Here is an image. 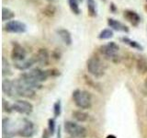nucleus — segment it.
<instances>
[{
	"label": "nucleus",
	"instance_id": "c756f323",
	"mask_svg": "<svg viewBox=\"0 0 147 138\" xmlns=\"http://www.w3.org/2000/svg\"><path fill=\"white\" fill-rule=\"evenodd\" d=\"M55 11H56V8H55L53 6H48L44 9V15L48 16V17H52L54 15Z\"/></svg>",
	"mask_w": 147,
	"mask_h": 138
},
{
	"label": "nucleus",
	"instance_id": "412c9836",
	"mask_svg": "<svg viewBox=\"0 0 147 138\" xmlns=\"http://www.w3.org/2000/svg\"><path fill=\"white\" fill-rule=\"evenodd\" d=\"M136 70L139 74L147 73V57L145 56H139L136 61Z\"/></svg>",
	"mask_w": 147,
	"mask_h": 138
},
{
	"label": "nucleus",
	"instance_id": "ddd939ff",
	"mask_svg": "<svg viewBox=\"0 0 147 138\" xmlns=\"http://www.w3.org/2000/svg\"><path fill=\"white\" fill-rule=\"evenodd\" d=\"M34 55L36 57L37 64H39L40 66H47L50 64L51 56L47 49L40 48L37 51V53Z\"/></svg>",
	"mask_w": 147,
	"mask_h": 138
},
{
	"label": "nucleus",
	"instance_id": "423d86ee",
	"mask_svg": "<svg viewBox=\"0 0 147 138\" xmlns=\"http://www.w3.org/2000/svg\"><path fill=\"white\" fill-rule=\"evenodd\" d=\"M14 81H15L18 97H20V98H24V99H30L34 98L36 95L35 89H31L30 87L26 85L21 79H20V78L14 79Z\"/></svg>",
	"mask_w": 147,
	"mask_h": 138
},
{
	"label": "nucleus",
	"instance_id": "aec40b11",
	"mask_svg": "<svg viewBox=\"0 0 147 138\" xmlns=\"http://www.w3.org/2000/svg\"><path fill=\"white\" fill-rule=\"evenodd\" d=\"M119 40H121V43H123L124 44H126L128 46H130L131 48H133V49L138 50V51L144 50V46H142L140 43H138V41L135 40H132L131 38H129V37H127V36H123Z\"/></svg>",
	"mask_w": 147,
	"mask_h": 138
},
{
	"label": "nucleus",
	"instance_id": "39448f33",
	"mask_svg": "<svg viewBox=\"0 0 147 138\" xmlns=\"http://www.w3.org/2000/svg\"><path fill=\"white\" fill-rule=\"evenodd\" d=\"M119 47L115 41H109L107 44L101 45L99 47V52L101 54H103L106 58L114 63H118L119 61Z\"/></svg>",
	"mask_w": 147,
	"mask_h": 138
},
{
	"label": "nucleus",
	"instance_id": "5701e85b",
	"mask_svg": "<svg viewBox=\"0 0 147 138\" xmlns=\"http://www.w3.org/2000/svg\"><path fill=\"white\" fill-rule=\"evenodd\" d=\"M15 18V13L8 7H3L2 8V20L3 21H10L13 20Z\"/></svg>",
	"mask_w": 147,
	"mask_h": 138
},
{
	"label": "nucleus",
	"instance_id": "f3484780",
	"mask_svg": "<svg viewBox=\"0 0 147 138\" xmlns=\"http://www.w3.org/2000/svg\"><path fill=\"white\" fill-rule=\"evenodd\" d=\"M108 25L109 28H111V30L116 31H121V32H124V33H128L130 31L129 28L125 24H123L122 22L112 18H108Z\"/></svg>",
	"mask_w": 147,
	"mask_h": 138
},
{
	"label": "nucleus",
	"instance_id": "f03ea898",
	"mask_svg": "<svg viewBox=\"0 0 147 138\" xmlns=\"http://www.w3.org/2000/svg\"><path fill=\"white\" fill-rule=\"evenodd\" d=\"M106 64L98 56H91L86 61V69L95 78H101L106 73Z\"/></svg>",
	"mask_w": 147,
	"mask_h": 138
},
{
	"label": "nucleus",
	"instance_id": "a19ab883",
	"mask_svg": "<svg viewBox=\"0 0 147 138\" xmlns=\"http://www.w3.org/2000/svg\"><path fill=\"white\" fill-rule=\"evenodd\" d=\"M146 8H147V7H146Z\"/></svg>",
	"mask_w": 147,
	"mask_h": 138
},
{
	"label": "nucleus",
	"instance_id": "ea45409f",
	"mask_svg": "<svg viewBox=\"0 0 147 138\" xmlns=\"http://www.w3.org/2000/svg\"><path fill=\"white\" fill-rule=\"evenodd\" d=\"M79 1H83V0H79Z\"/></svg>",
	"mask_w": 147,
	"mask_h": 138
},
{
	"label": "nucleus",
	"instance_id": "6ab92c4d",
	"mask_svg": "<svg viewBox=\"0 0 147 138\" xmlns=\"http://www.w3.org/2000/svg\"><path fill=\"white\" fill-rule=\"evenodd\" d=\"M72 117L77 122H86L89 120V114L84 112L83 110H73Z\"/></svg>",
	"mask_w": 147,
	"mask_h": 138
},
{
	"label": "nucleus",
	"instance_id": "cd10ccee",
	"mask_svg": "<svg viewBox=\"0 0 147 138\" xmlns=\"http://www.w3.org/2000/svg\"><path fill=\"white\" fill-rule=\"evenodd\" d=\"M62 113V102L61 100L55 101L53 104V116L54 118H58Z\"/></svg>",
	"mask_w": 147,
	"mask_h": 138
},
{
	"label": "nucleus",
	"instance_id": "6e6552de",
	"mask_svg": "<svg viewBox=\"0 0 147 138\" xmlns=\"http://www.w3.org/2000/svg\"><path fill=\"white\" fill-rule=\"evenodd\" d=\"M13 110L21 115H30L33 112V105L29 100L18 99L12 103Z\"/></svg>",
	"mask_w": 147,
	"mask_h": 138
},
{
	"label": "nucleus",
	"instance_id": "9b49d317",
	"mask_svg": "<svg viewBox=\"0 0 147 138\" xmlns=\"http://www.w3.org/2000/svg\"><path fill=\"white\" fill-rule=\"evenodd\" d=\"M2 91L5 95L8 97V98H11V99L18 98L17 94V90H16L15 81L9 79L8 77L5 78L2 82Z\"/></svg>",
	"mask_w": 147,
	"mask_h": 138
},
{
	"label": "nucleus",
	"instance_id": "72a5a7b5",
	"mask_svg": "<svg viewBox=\"0 0 147 138\" xmlns=\"http://www.w3.org/2000/svg\"><path fill=\"white\" fill-rule=\"evenodd\" d=\"M142 92H144V96H147V76L144 79V87H142Z\"/></svg>",
	"mask_w": 147,
	"mask_h": 138
},
{
	"label": "nucleus",
	"instance_id": "4c0bfd02",
	"mask_svg": "<svg viewBox=\"0 0 147 138\" xmlns=\"http://www.w3.org/2000/svg\"><path fill=\"white\" fill-rule=\"evenodd\" d=\"M3 138H11V137H5V136H3Z\"/></svg>",
	"mask_w": 147,
	"mask_h": 138
},
{
	"label": "nucleus",
	"instance_id": "2eb2a0df",
	"mask_svg": "<svg viewBox=\"0 0 147 138\" xmlns=\"http://www.w3.org/2000/svg\"><path fill=\"white\" fill-rule=\"evenodd\" d=\"M35 64H37L35 55H32L31 57L27 58L26 60H24V61H22V62H20V63H13L14 67H15L16 69H18V70H20V71L29 70V69L33 66Z\"/></svg>",
	"mask_w": 147,
	"mask_h": 138
},
{
	"label": "nucleus",
	"instance_id": "e433bc0d",
	"mask_svg": "<svg viewBox=\"0 0 147 138\" xmlns=\"http://www.w3.org/2000/svg\"><path fill=\"white\" fill-rule=\"evenodd\" d=\"M102 1H103L104 3H106V2H107V0H102Z\"/></svg>",
	"mask_w": 147,
	"mask_h": 138
},
{
	"label": "nucleus",
	"instance_id": "7c9ffc66",
	"mask_svg": "<svg viewBox=\"0 0 147 138\" xmlns=\"http://www.w3.org/2000/svg\"><path fill=\"white\" fill-rule=\"evenodd\" d=\"M48 72H49L50 76H60V71L56 70V69H50V70H48Z\"/></svg>",
	"mask_w": 147,
	"mask_h": 138
},
{
	"label": "nucleus",
	"instance_id": "a878e982",
	"mask_svg": "<svg viewBox=\"0 0 147 138\" xmlns=\"http://www.w3.org/2000/svg\"><path fill=\"white\" fill-rule=\"evenodd\" d=\"M67 1H68V5H69V7L71 9V11L75 14V15H79L81 12L80 7H79V3H78L79 0H67Z\"/></svg>",
	"mask_w": 147,
	"mask_h": 138
},
{
	"label": "nucleus",
	"instance_id": "dca6fc26",
	"mask_svg": "<svg viewBox=\"0 0 147 138\" xmlns=\"http://www.w3.org/2000/svg\"><path fill=\"white\" fill-rule=\"evenodd\" d=\"M18 78L21 79L26 85H28L29 87H30L31 89H33L35 90L36 89H40L41 87H42V85H41L40 83L37 82L35 79H33V78L30 76V74L28 72H24V73L20 74V76Z\"/></svg>",
	"mask_w": 147,
	"mask_h": 138
},
{
	"label": "nucleus",
	"instance_id": "58836bf2",
	"mask_svg": "<svg viewBox=\"0 0 147 138\" xmlns=\"http://www.w3.org/2000/svg\"><path fill=\"white\" fill-rule=\"evenodd\" d=\"M146 118H147V112H146Z\"/></svg>",
	"mask_w": 147,
	"mask_h": 138
},
{
	"label": "nucleus",
	"instance_id": "bb28decb",
	"mask_svg": "<svg viewBox=\"0 0 147 138\" xmlns=\"http://www.w3.org/2000/svg\"><path fill=\"white\" fill-rule=\"evenodd\" d=\"M48 131L51 133V135H53L55 132H56V121H55V118H50L48 120Z\"/></svg>",
	"mask_w": 147,
	"mask_h": 138
},
{
	"label": "nucleus",
	"instance_id": "f704fd0d",
	"mask_svg": "<svg viewBox=\"0 0 147 138\" xmlns=\"http://www.w3.org/2000/svg\"><path fill=\"white\" fill-rule=\"evenodd\" d=\"M56 138H62V130H61V126H59V127L57 128Z\"/></svg>",
	"mask_w": 147,
	"mask_h": 138
},
{
	"label": "nucleus",
	"instance_id": "393cba45",
	"mask_svg": "<svg viewBox=\"0 0 147 138\" xmlns=\"http://www.w3.org/2000/svg\"><path fill=\"white\" fill-rule=\"evenodd\" d=\"M113 36H114V33L111 29H104L98 33V38L99 40H109L110 38H112Z\"/></svg>",
	"mask_w": 147,
	"mask_h": 138
},
{
	"label": "nucleus",
	"instance_id": "4be33fe9",
	"mask_svg": "<svg viewBox=\"0 0 147 138\" xmlns=\"http://www.w3.org/2000/svg\"><path fill=\"white\" fill-rule=\"evenodd\" d=\"M2 74L4 76H7V77L13 75L10 64H9V62L7 61V59L6 57L2 58Z\"/></svg>",
	"mask_w": 147,
	"mask_h": 138
},
{
	"label": "nucleus",
	"instance_id": "0eeeda50",
	"mask_svg": "<svg viewBox=\"0 0 147 138\" xmlns=\"http://www.w3.org/2000/svg\"><path fill=\"white\" fill-rule=\"evenodd\" d=\"M2 132L5 137L18 136V122L9 117L3 118L2 121Z\"/></svg>",
	"mask_w": 147,
	"mask_h": 138
},
{
	"label": "nucleus",
	"instance_id": "473e14b6",
	"mask_svg": "<svg viewBox=\"0 0 147 138\" xmlns=\"http://www.w3.org/2000/svg\"><path fill=\"white\" fill-rule=\"evenodd\" d=\"M51 133H49L48 129H44L42 132V135H41V138H51Z\"/></svg>",
	"mask_w": 147,
	"mask_h": 138
},
{
	"label": "nucleus",
	"instance_id": "9d476101",
	"mask_svg": "<svg viewBox=\"0 0 147 138\" xmlns=\"http://www.w3.org/2000/svg\"><path fill=\"white\" fill-rule=\"evenodd\" d=\"M4 30H6L8 33H14V34L25 33L27 31V25L20 20H13L7 22V24L4 26Z\"/></svg>",
	"mask_w": 147,
	"mask_h": 138
},
{
	"label": "nucleus",
	"instance_id": "1a4fd4ad",
	"mask_svg": "<svg viewBox=\"0 0 147 138\" xmlns=\"http://www.w3.org/2000/svg\"><path fill=\"white\" fill-rule=\"evenodd\" d=\"M10 56L13 63H20L27 59V52L21 44L17 43V41H12Z\"/></svg>",
	"mask_w": 147,
	"mask_h": 138
},
{
	"label": "nucleus",
	"instance_id": "a211bd4d",
	"mask_svg": "<svg viewBox=\"0 0 147 138\" xmlns=\"http://www.w3.org/2000/svg\"><path fill=\"white\" fill-rule=\"evenodd\" d=\"M57 35L60 37V39L62 40L63 43L65 44L66 46H70L73 43L72 35L71 32L66 29H59L56 30Z\"/></svg>",
	"mask_w": 147,
	"mask_h": 138
},
{
	"label": "nucleus",
	"instance_id": "b1692460",
	"mask_svg": "<svg viewBox=\"0 0 147 138\" xmlns=\"http://www.w3.org/2000/svg\"><path fill=\"white\" fill-rule=\"evenodd\" d=\"M87 4V10L89 12L91 17L98 16V8H96V4L95 0H86Z\"/></svg>",
	"mask_w": 147,
	"mask_h": 138
},
{
	"label": "nucleus",
	"instance_id": "c85d7f7f",
	"mask_svg": "<svg viewBox=\"0 0 147 138\" xmlns=\"http://www.w3.org/2000/svg\"><path fill=\"white\" fill-rule=\"evenodd\" d=\"M2 108H3V112H6V113H11L13 110V107H12V104H10L8 102V101L3 99L2 101Z\"/></svg>",
	"mask_w": 147,
	"mask_h": 138
},
{
	"label": "nucleus",
	"instance_id": "4468645a",
	"mask_svg": "<svg viewBox=\"0 0 147 138\" xmlns=\"http://www.w3.org/2000/svg\"><path fill=\"white\" fill-rule=\"evenodd\" d=\"M123 17L125 20L129 21L133 27H137L141 22V17L136 11L131 10V9H126L123 12Z\"/></svg>",
	"mask_w": 147,
	"mask_h": 138
},
{
	"label": "nucleus",
	"instance_id": "20e7f679",
	"mask_svg": "<svg viewBox=\"0 0 147 138\" xmlns=\"http://www.w3.org/2000/svg\"><path fill=\"white\" fill-rule=\"evenodd\" d=\"M18 122V136L30 138L36 133L35 124L27 118H20Z\"/></svg>",
	"mask_w": 147,
	"mask_h": 138
},
{
	"label": "nucleus",
	"instance_id": "2f4dec72",
	"mask_svg": "<svg viewBox=\"0 0 147 138\" xmlns=\"http://www.w3.org/2000/svg\"><path fill=\"white\" fill-rule=\"evenodd\" d=\"M109 10H110V12H112L114 14L118 11V8L116 7V5H115L113 2H111V3H110V5H109Z\"/></svg>",
	"mask_w": 147,
	"mask_h": 138
},
{
	"label": "nucleus",
	"instance_id": "f8f14e48",
	"mask_svg": "<svg viewBox=\"0 0 147 138\" xmlns=\"http://www.w3.org/2000/svg\"><path fill=\"white\" fill-rule=\"evenodd\" d=\"M28 73L30 74V76L33 78V79H35L37 82L40 83V84L42 82L46 81L50 77L48 70H42V69L40 67L32 68L30 70L28 71Z\"/></svg>",
	"mask_w": 147,
	"mask_h": 138
},
{
	"label": "nucleus",
	"instance_id": "7ed1b4c3",
	"mask_svg": "<svg viewBox=\"0 0 147 138\" xmlns=\"http://www.w3.org/2000/svg\"><path fill=\"white\" fill-rule=\"evenodd\" d=\"M63 130L71 138H86L88 132L87 129L75 121H65Z\"/></svg>",
	"mask_w": 147,
	"mask_h": 138
},
{
	"label": "nucleus",
	"instance_id": "f257e3e1",
	"mask_svg": "<svg viewBox=\"0 0 147 138\" xmlns=\"http://www.w3.org/2000/svg\"><path fill=\"white\" fill-rule=\"evenodd\" d=\"M72 99L75 105L79 110H89L93 105V98L92 94L87 90L77 89L73 91Z\"/></svg>",
	"mask_w": 147,
	"mask_h": 138
},
{
	"label": "nucleus",
	"instance_id": "c9c22d12",
	"mask_svg": "<svg viewBox=\"0 0 147 138\" xmlns=\"http://www.w3.org/2000/svg\"><path fill=\"white\" fill-rule=\"evenodd\" d=\"M107 138H116L114 135H109V136H107Z\"/></svg>",
	"mask_w": 147,
	"mask_h": 138
}]
</instances>
